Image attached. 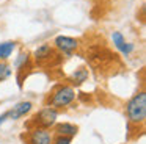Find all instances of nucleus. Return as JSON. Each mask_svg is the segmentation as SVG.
Listing matches in <instances>:
<instances>
[{"instance_id": "obj_1", "label": "nucleus", "mask_w": 146, "mask_h": 144, "mask_svg": "<svg viewBox=\"0 0 146 144\" xmlns=\"http://www.w3.org/2000/svg\"><path fill=\"white\" fill-rule=\"evenodd\" d=\"M126 116L129 124H145L146 121V92L138 91L126 103Z\"/></svg>"}, {"instance_id": "obj_2", "label": "nucleus", "mask_w": 146, "mask_h": 144, "mask_svg": "<svg viewBox=\"0 0 146 144\" xmlns=\"http://www.w3.org/2000/svg\"><path fill=\"white\" fill-rule=\"evenodd\" d=\"M77 97L76 88L72 85H58L54 91H52L50 97H49V105L50 108L55 110H61L69 106L71 103H74Z\"/></svg>"}, {"instance_id": "obj_3", "label": "nucleus", "mask_w": 146, "mask_h": 144, "mask_svg": "<svg viewBox=\"0 0 146 144\" xmlns=\"http://www.w3.org/2000/svg\"><path fill=\"white\" fill-rule=\"evenodd\" d=\"M52 46H54V49L57 50V52L63 53V55H72V53L80 47V42H79V39H76V38H72V36L58 34V36H55Z\"/></svg>"}, {"instance_id": "obj_4", "label": "nucleus", "mask_w": 146, "mask_h": 144, "mask_svg": "<svg viewBox=\"0 0 146 144\" xmlns=\"http://www.w3.org/2000/svg\"><path fill=\"white\" fill-rule=\"evenodd\" d=\"M57 119H58V110L50 108V106H44L33 116V122L36 124V127H42V128L54 127L57 124Z\"/></svg>"}, {"instance_id": "obj_5", "label": "nucleus", "mask_w": 146, "mask_h": 144, "mask_svg": "<svg viewBox=\"0 0 146 144\" xmlns=\"http://www.w3.org/2000/svg\"><path fill=\"white\" fill-rule=\"evenodd\" d=\"M55 56H57V50L54 49V46L49 42H44L33 50L32 61H35L39 66H44V64H49Z\"/></svg>"}, {"instance_id": "obj_6", "label": "nucleus", "mask_w": 146, "mask_h": 144, "mask_svg": "<svg viewBox=\"0 0 146 144\" xmlns=\"http://www.w3.org/2000/svg\"><path fill=\"white\" fill-rule=\"evenodd\" d=\"M52 139H54L52 131L42 127H35L29 131V136H27L29 144H52Z\"/></svg>"}, {"instance_id": "obj_7", "label": "nucleus", "mask_w": 146, "mask_h": 144, "mask_svg": "<svg viewBox=\"0 0 146 144\" xmlns=\"http://www.w3.org/2000/svg\"><path fill=\"white\" fill-rule=\"evenodd\" d=\"M111 42H113L115 49L124 56H129L132 55V52L135 50V46L133 42H127L124 34L121 31H111Z\"/></svg>"}, {"instance_id": "obj_8", "label": "nucleus", "mask_w": 146, "mask_h": 144, "mask_svg": "<svg viewBox=\"0 0 146 144\" xmlns=\"http://www.w3.org/2000/svg\"><path fill=\"white\" fill-rule=\"evenodd\" d=\"M33 108V103L30 100H22V102L16 103L11 110H8V118L16 121V119H21L24 116H27Z\"/></svg>"}, {"instance_id": "obj_9", "label": "nucleus", "mask_w": 146, "mask_h": 144, "mask_svg": "<svg viewBox=\"0 0 146 144\" xmlns=\"http://www.w3.org/2000/svg\"><path fill=\"white\" fill-rule=\"evenodd\" d=\"M13 66L17 71V74H22L25 69H30V66H32V53L27 52V50H21L17 53V56L14 58Z\"/></svg>"}, {"instance_id": "obj_10", "label": "nucleus", "mask_w": 146, "mask_h": 144, "mask_svg": "<svg viewBox=\"0 0 146 144\" xmlns=\"http://www.w3.org/2000/svg\"><path fill=\"white\" fill-rule=\"evenodd\" d=\"M79 131V127L76 124L71 122H61V124H55V133L60 136H68V138H74Z\"/></svg>"}, {"instance_id": "obj_11", "label": "nucleus", "mask_w": 146, "mask_h": 144, "mask_svg": "<svg viewBox=\"0 0 146 144\" xmlns=\"http://www.w3.org/2000/svg\"><path fill=\"white\" fill-rule=\"evenodd\" d=\"M88 77H90L88 69L86 67H79V69H76V71L71 74L69 81L72 85H76V86H80V85H83L86 80H88Z\"/></svg>"}, {"instance_id": "obj_12", "label": "nucleus", "mask_w": 146, "mask_h": 144, "mask_svg": "<svg viewBox=\"0 0 146 144\" xmlns=\"http://www.w3.org/2000/svg\"><path fill=\"white\" fill-rule=\"evenodd\" d=\"M16 46H17L16 41H3V42H0V61L10 59V56L13 55Z\"/></svg>"}, {"instance_id": "obj_13", "label": "nucleus", "mask_w": 146, "mask_h": 144, "mask_svg": "<svg viewBox=\"0 0 146 144\" xmlns=\"http://www.w3.org/2000/svg\"><path fill=\"white\" fill-rule=\"evenodd\" d=\"M13 75V67L7 61H0V81H5Z\"/></svg>"}, {"instance_id": "obj_14", "label": "nucleus", "mask_w": 146, "mask_h": 144, "mask_svg": "<svg viewBox=\"0 0 146 144\" xmlns=\"http://www.w3.org/2000/svg\"><path fill=\"white\" fill-rule=\"evenodd\" d=\"M71 141H72V138L60 136V135H57V136L52 139V144H71Z\"/></svg>"}, {"instance_id": "obj_15", "label": "nucleus", "mask_w": 146, "mask_h": 144, "mask_svg": "<svg viewBox=\"0 0 146 144\" xmlns=\"http://www.w3.org/2000/svg\"><path fill=\"white\" fill-rule=\"evenodd\" d=\"M8 119H10V118H8V111H5L3 114H0V127H2V125H3Z\"/></svg>"}]
</instances>
